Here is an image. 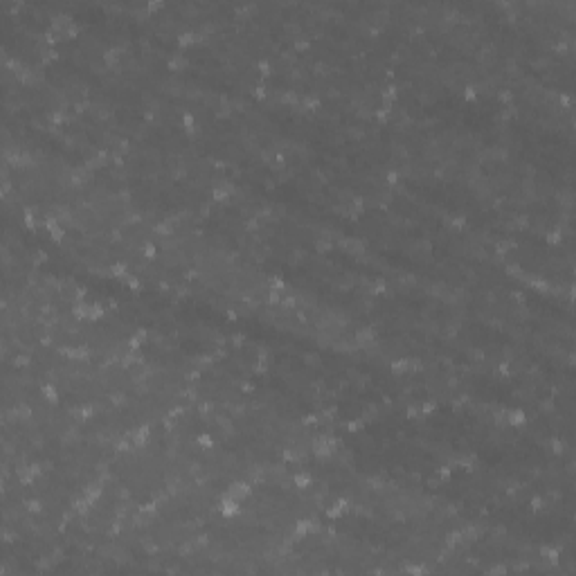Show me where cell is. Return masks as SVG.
<instances>
[{
  "label": "cell",
  "instance_id": "cell-1",
  "mask_svg": "<svg viewBox=\"0 0 576 576\" xmlns=\"http://www.w3.org/2000/svg\"><path fill=\"white\" fill-rule=\"evenodd\" d=\"M223 495H227V498L241 502V500H245V498L252 495V484H248V482H234V484L227 486V491Z\"/></svg>",
  "mask_w": 576,
  "mask_h": 576
},
{
  "label": "cell",
  "instance_id": "cell-2",
  "mask_svg": "<svg viewBox=\"0 0 576 576\" xmlns=\"http://www.w3.org/2000/svg\"><path fill=\"white\" fill-rule=\"evenodd\" d=\"M63 354L72 360H88L90 358V347H68V349H63Z\"/></svg>",
  "mask_w": 576,
  "mask_h": 576
},
{
  "label": "cell",
  "instance_id": "cell-3",
  "mask_svg": "<svg viewBox=\"0 0 576 576\" xmlns=\"http://www.w3.org/2000/svg\"><path fill=\"white\" fill-rule=\"evenodd\" d=\"M293 484H295L297 489H309V486H311V475H306V473H297V475L293 477Z\"/></svg>",
  "mask_w": 576,
  "mask_h": 576
}]
</instances>
